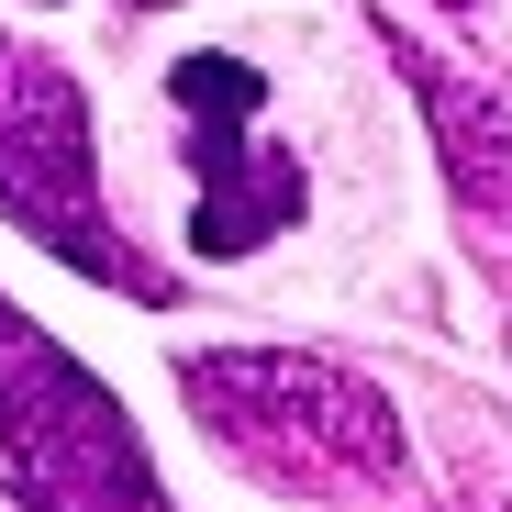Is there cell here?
Returning a JSON list of instances; mask_svg holds the SVG:
<instances>
[{"label": "cell", "mask_w": 512, "mask_h": 512, "mask_svg": "<svg viewBox=\"0 0 512 512\" xmlns=\"http://www.w3.org/2000/svg\"><path fill=\"white\" fill-rule=\"evenodd\" d=\"M167 101H179V134H190V256H245L268 245L312 212L301 190V156L256 134V112H268V78H256L245 56L201 45L167 67Z\"/></svg>", "instance_id": "cell-4"}, {"label": "cell", "mask_w": 512, "mask_h": 512, "mask_svg": "<svg viewBox=\"0 0 512 512\" xmlns=\"http://www.w3.org/2000/svg\"><path fill=\"white\" fill-rule=\"evenodd\" d=\"M446 12H479V0H446Z\"/></svg>", "instance_id": "cell-6"}, {"label": "cell", "mask_w": 512, "mask_h": 512, "mask_svg": "<svg viewBox=\"0 0 512 512\" xmlns=\"http://www.w3.org/2000/svg\"><path fill=\"white\" fill-rule=\"evenodd\" d=\"M0 490L23 512H167L123 401L12 301H0Z\"/></svg>", "instance_id": "cell-2"}, {"label": "cell", "mask_w": 512, "mask_h": 512, "mask_svg": "<svg viewBox=\"0 0 512 512\" xmlns=\"http://www.w3.org/2000/svg\"><path fill=\"white\" fill-rule=\"evenodd\" d=\"M134 12H156V0H134Z\"/></svg>", "instance_id": "cell-7"}, {"label": "cell", "mask_w": 512, "mask_h": 512, "mask_svg": "<svg viewBox=\"0 0 512 512\" xmlns=\"http://www.w3.org/2000/svg\"><path fill=\"white\" fill-rule=\"evenodd\" d=\"M179 390L201 401V423L290 490H379L401 479V423L368 379H346L334 357H279V346H245V357H179Z\"/></svg>", "instance_id": "cell-1"}, {"label": "cell", "mask_w": 512, "mask_h": 512, "mask_svg": "<svg viewBox=\"0 0 512 512\" xmlns=\"http://www.w3.org/2000/svg\"><path fill=\"white\" fill-rule=\"evenodd\" d=\"M390 56H401V78L423 90V112H435V134H446V179H457L468 201H512V123L468 90V78L446 90V67L423 56V45H390Z\"/></svg>", "instance_id": "cell-5"}, {"label": "cell", "mask_w": 512, "mask_h": 512, "mask_svg": "<svg viewBox=\"0 0 512 512\" xmlns=\"http://www.w3.org/2000/svg\"><path fill=\"white\" fill-rule=\"evenodd\" d=\"M0 212H12L56 268L156 301V268L112 234V201H101L90 101H78V78L56 56H34V45H0Z\"/></svg>", "instance_id": "cell-3"}]
</instances>
